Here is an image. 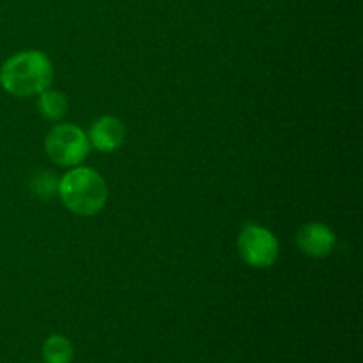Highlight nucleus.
Wrapping results in <instances>:
<instances>
[{"mask_svg": "<svg viewBox=\"0 0 363 363\" xmlns=\"http://www.w3.org/2000/svg\"><path fill=\"white\" fill-rule=\"evenodd\" d=\"M38 108L41 116L48 121H59L62 119L64 113L67 112V101L66 96L59 91H52V89H45L39 94Z\"/></svg>", "mask_w": 363, "mask_h": 363, "instance_id": "obj_7", "label": "nucleus"}, {"mask_svg": "<svg viewBox=\"0 0 363 363\" xmlns=\"http://www.w3.org/2000/svg\"><path fill=\"white\" fill-rule=\"evenodd\" d=\"M73 346L64 335H52L43 344V358L46 363H71Z\"/></svg>", "mask_w": 363, "mask_h": 363, "instance_id": "obj_8", "label": "nucleus"}, {"mask_svg": "<svg viewBox=\"0 0 363 363\" xmlns=\"http://www.w3.org/2000/svg\"><path fill=\"white\" fill-rule=\"evenodd\" d=\"M32 194L38 195L41 199H50L57 190H59V181L53 174L50 172H39L38 176L32 179L30 183Z\"/></svg>", "mask_w": 363, "mask_h": 363, "instance_id": "obj_9", "label": "nucleus"}, {"mask_svg": "<svg viewBox=\"0 0 363 363\" xmlns=\"http://www.w3.org/2000/svg\"><path fill=\"white\" fill-rule=\"evenodd\" d=\"M46 155L60 167H77L91 151L89 137L74 124H57L46 135Z\"/></svg>", "mask_w": 363, "mask_h": 363, "instance_id": "obj_3", "label": "nucleus"}, {"mask_svg": "<svg viewBox=\"0 0 363 363\" xmlns=\"http://www.w3.org/2000/svg\"><path fill=\"white\" fill-rule=\"evenodd\" d=\"M296 243L305 255L325 257L332 252L333 245H335V234L323 223L312 222L298 230Z\"/></svg>", "mask_w": 363, "mask_h": 363, "instance_id": "obj_5", "label": "nucleus"}, {"mask_svg": "<svg viewBox=\"0 0 363 363\" xmlns=\"http://www.w3.org/2000/svg\"><path fill=\"white\" fill-rule=\"evenodd\" d=\"M53 67L48 57L38 50L14 53L0 67V85L16 98L41 94L50 87Z\"/></svg>", "mask_w": 363, "mask_h": 363, "instance_id": "obj_1", "label": "nucleus"}, {"mask_svg": "<svg viewBox=\"0 0 363 363\" xmlns=\"http://www.w3.org/2000/svg\"><path fill=\"white\" fill-rule=\"evenodd\" d=\"M238 252L247 264L268 268L279 257V241L264 227L247 223L238 238Z\"/></svg>", "mask_w": 363, "mask_h": 363, "instance_id": "obj_4", "label": "nucleus"}, {"mask_svg": "<svg viewBox=\"0 0 363 363\" xmlns=\"http://www.w3.org/2000/svg\"><path fill=\"white\" fill-rule=\"evenodd\" d=\"M124 135H126V131H124L123 123L117 117L103 116L92 124L87 137L91 145H94L98 151L110 152L123 145Z\"/></svg>", "mask_w": 363, "mask_h": 363, "instance_id": "obj_6", "label": "nucleus"}, {"mask_svg": "<svg viewBox=\"0 0 363 363\" xmlns=\"http://www.w3.org/2000/svg\"><path fill=\"white\" fill-rule=\"evenodd\" d=\"M59 195L62 204L71 213L80 216H92L99 213L108 199L105 179L96 170L78 167L69 170L59 181Z\"/></svg>", "mask_w": 363, "mask_h": 363, "instance_id": "obj_2", "label": "nucleus"}]
</instances>
